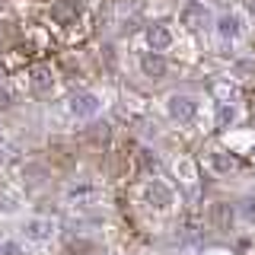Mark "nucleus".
<instances>
[{
    "label": "nucleus",
    "instance_id": "1",
    "mask_svg": "<svg viewBox=\"0 0 255 255\" xmlns=\"http://www.w3.org/2000/svg\"><path fill=\"white\" fill-rule=\"evenodd\" d=\"M22 236H26V243H51L54 236V220L51 217H29L26 223H22Z\"/></svg>",
    "mask_w": 255,
    "mask_h": 255
},
{
    "label": "nucleus",
    "instance_id": "2",
    "mask_svg": "<svg viewBox=\"0 0 255 255\" xmlns=\"http://www.w3.org/2000/svg\"><path fill=\"white\" fill-rule=\"evenodd\" d=\"M166 112H169V118H175V122H191L195 112H198V102L185 93H175L166 99Z\"/></svg>",
    "mask_w": 255,
    "mask_h": 255
},
{
    "label": "nucleus",
    "instance_id": "3",
    "mask_svg": "<svg viewBox=\"0 0 255 255\" xmlns=\"http://www.w3.org/2000/svg\"><path fill=\"white\" fill-rule=\"evenodd\" d=\"M99 109H102V99L96 93H80L70 99V115L74 118H93L99 115Z\"/></svg>",
    "mask_w": 255,
    "mask_h": 255
},
{
    "label": "nucleus",
    "instance_id": "4",
    "mask_svg": "<svg viewBox=\"0 0 255 255\" xmlns=\"http://www.w3.org/2000/svg\"><path fill=\"white\" fill-rule=\"evenodd\" d=\"M147 201H150V207H156V211H169L172 207V188L166 185V182L153 179L147 185Z\"/></svg>",
    "mask_w": 255,
    "mask_h": 255
},
{
    "label": "nucleus",
    "instance_id": "5",
    "mask_svg": "<svg viewBox=\"0 0 255 255\" xmlns=\"http://www.w3.org/2000/svg\"><path fill=\"white\" fill-rule=\"evenodd\" d=\"M99 198H102V191L96 188V185H77V188L67 191V201L77 204V207H93Z\"/></svg>",
    "mask_w": 255,
    "mask_h": 255
},
{
    "label": "nucleus",
    "instance_id": "6",
    "mask_svg": "<svg viewBox=\"0 0 255 255\" xmlns=\"http://www.w3.org/2000/svg\"><path fill=\"white\" fill-rule=\"evenodd\" d=\"M239 32H243V22H239V16L227 13V16H220V19H217V35L223 38V42H236Z\"/></svg>",
    "mask_w": 255,
    "mask_h": 255
},
{
    "label": "nucleus",
    "instance_id": "7",
    "mask_svg": "<svg viewBox=\"0 0 255 255\" xmlns=\"http://www.w3.org/2000/svg\"><path fill=\"white\" fill-rule=\"evenodd\" d=\"M147 42L153 51H166V48L172 45V32L166 29V26H150L147 29Z\"/></svg>",
    "mask_w": 255,
    "mask_h": 255
},
{
    "label": "nucleus",
    "instance_id": "8",
    "mask_svg": "<svg viewBox=\"0 0 255 255\" xmlns=\"http://www.w3.org/2000/svg\"><path fill=\"white\" fill-rule=\"evenodd\" d=\"M32 90L35 93H51L54 90V74L48 67H32Z\"/></svg>",
    "mask_w": 255,
    "mask_h": 255
},
{
    "label": "nucleus",
    "instance_id": "9",
    "mask_svg": "<svg viewBox=\"0 0 255 255\" xmlns=\"http://www.w3.org/2000/svg\"><path fill=\"white\" fill-rule=\"evenodd\" d=\"M140 67H143V74H147V77H163L166 74V61L159 58V54H143Z\"/></svg>",
    "mask_w": 255,
    "mask_h": 255
},
{
    "label": "nucleus",
    "instance_id": "10",
    "mask_svg": "<svg viewBox=\"0 0 255 255\" xmlns=\"http://www.w3.org/2000/svg\"><path fill=\"white\" fill-rule=\"evenodd\" d=\"M204 19H207V10H204L201 3H191L188 10L182 13V22H185V26H191V29H198V26H201Z\"/></svg>",
    "mask_w": 255,
    "mask_h": 255
},
{
    "label": "nucleus",
    "instance_id": "11",
    "mask_svg": "<svg viewBox=\"0 0 255 255\" xmlns=\"http://www.w3.org/2000/svg\"><path fill=\"white\" fill-rule=\"evenodd\" d=\"M233 77H255V61L252 58H243L233 64Z\"/></svg>",
    "mask_w": 255,
    "mask_h": 255
},
{
    "label": "nucleus",
    "instance_id": "12",
    "mask_svg": "<svg viewBox=\"0 0 255 255\" xmlns=\"http://www.w3.org/2000/svg\"><path fill=\"white\" fill-rule=\"evenodd\" d=\"M0 255H26V246L19 239H3L0 243Z\"/></svg>",
    "mask_w": 255,
    "mask_h": 255
},
{
    "label": "nucleus",
    "instance_id": "13",
    "mask_svg": "<svg viewBox=\"0 0 255 255\" xmlns=\"http://www.w3.org/2000/svg\"><path fill=\"white\" fill-rule=\"evenodd\" d=\"M211 163L217 166L220 172H230V169H236V159H233V156H227V153H214V156H211Z\"/></svg>",
    "mask_w": 255,
    "mask_h": 255
},
{
    "label": "nucleus",
    "instance_id": "14",
    "mask_svg": "<svg viewBox=\"0 0 255 255\" xmlns=\"http://www.w3.org/2000/svg\"><path fill=\"white\" fill-rule=\"evenodd\" d=\"M239 217H243V223H255V198H246L239 204Z\"/></svg>",
    "mask_w": 255,
    "mask_h": 255
},
{
    "label": "nucleus",
    "instance_id": "15",
    "mask_svg": "<svg viewBox=\"0 0 255 255\" xmlns=\"http://www.w3.org/2000/svg\"><path fill=\"white\" fill-rule=\"evenodd\" d=\"M233 118H236V109L233 106H220V112H217V125L220 128H230V125H233Z\"/></svg>",
    "mask_w": 255,
    "mask_h": 255
},
{
    "label": "nucleus",
    "instance_id": "16",
    "mask_svg": "<svg viewBox=\"0 0 255 255\" xmlns=\"http://www.w3.org/2000/svg\"><path fill=\"white\" fill-rule=\"evenodd\" d=\"M175 172L182 175V182H195V169H191L188 159H179V163H175Z\"/></svg>",
    "mask_w": 255,
    "mask_h": 255
},
{
    "label": "nucleus",
    "instance_id": "17",
    "mask_svg": "<svg viewBox=\"0 0 255 255\" xmlns=\"http://www.w3.org/2000/svg\"><path fill=\"white\" fill-rule=\"evenodd\" d=\"M214 220H217V227H227V220H233L230 207L227 204H217V207H214Z\"/></svg>",
    "mask_w": 255,
    "mask_h": 255
}]
</instances>
